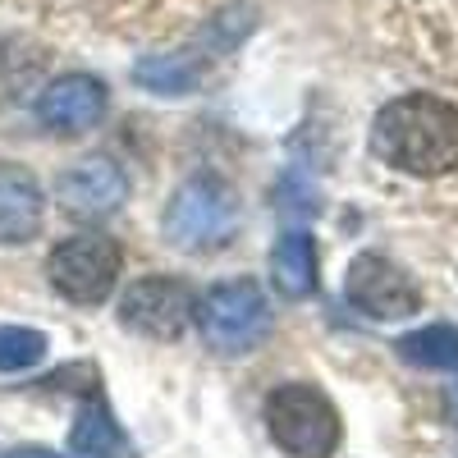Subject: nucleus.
<instances>
[{
	"instance_id": "7",
	"label": "nucleus",
	"mask_w": 458,
	"mask_h": 458,
	"mask_svg": "<svg viewBox=\"0 0 458 458\" xmlns=\"http://www.w3.org/2000/svg\"><path fill=\"white\" fill-rule=\"evenodd\" d=\"M188 317H193V289H188L183 280H170V276L138 280L124 293V302H120V321L133 335H147V339H174V335H183Z\"/></svg>"
},
{
	"instance_id": "5",
	"label": "nucleus",
	"mask_w": 458,
	"mask_h": 458,
	"mask_svg": "<svg viewBox=\"0 0 458 458\" xmlns=\"http://www.w3.org/2000/svg\"><path fill=\"white\" fill-rule=\"evenodd\" d=\"M120 248L106 234H83V239H64L51 252V284L69 298L83 302V308H97V302L110 298L114 280H120Z\"/></svg>"
},
{
	"instance_id": "4",
	"label": "nucleus",
	"mask_w": 458,
	"mask_h": 458,
	"mask_svg": "<svg viewBox=\"0 0 458 458\" xmlns=\"http://www.w3.org/2000/svg\"><path fill=\"white\" fill-rule=\"evenodd\" d=\"M234 229H239V202L216 174L188 179L165 207V239L188 252H211L234 239Z\"/></svg>"
},
{
	"instance_id": "11",
	"label": "nucleus",
	"mask_w": 458,
	"mask_h": 458,
	"mask_svg": "<svg viewBox=\"0 0 458 458\" xmlns=\"http://www.w3.org/2000/svg\"><path fill=\"white\" fill-rule=\"evenodd\" d=\"M271 280L284 298H308L317 289V243L308 229H289L271 252Z\"/></svg>"
},
{
	"instance_id": "3",
	"label": "nucleus",
	"mask_w": 458,
	"mask_h": 458,
	"mask_svg": "<svg viewBox=\"0 0 458 458\" xmlns=\"http://www.w3.org/2000/svg\"><path fill=\"white\" fill-rule=\"evenodd\" d=\"M266 431L293 458H330L339 449V412L317 386H280L266 399Z\"/></svg>"
},
{
	"instance_id": "9",
	"label": "nucleus",
	"mask_w": 458,
	"mask_h": 458,
	"mask_svg": "<svg viewBox=\"0 0 458 458\" xmlns=\"http://www.w3.org/2000/svg\"><path fill=\"white\" fill-rule=\"evenodd\" d=\"M32 110L51 133H83L101 124V114H106V83L92 79V73H64V79H55L37 97Z\"/></svg>"
},
{
	"instance_id": "12",
	"label": "nucleus",
	"mask_w": 458,
	"mask_h": 458,
	"mask_svg": "<svg viewBox=\"0 0 458 458\" xmlns=\"http://www.w3.org/2000/svg\"><path fill=\"white\" fill-rule=\"evenodd\" d=\"M120 427H114V417L101 399L83 403L79 417H73V427H69V449L79 454V458H114L120 454Z\"/></svg>"
},
{
	"instance_id": "16",
	"label": "nucleus",
	"mask_w": 458,
	"mask_h": 458,
	"mask_svg": "<svg viewBox=\"0 0 458 458\" xmlns=\"http://www.w3.org/2000/svg\"><path fill=\"white\" fill-rule=\"evenodd\" d=\"M0 458H60L51 449H0Z\"/></svg>"
},
{
	"instance_id": "10",
	"label": "nucleus",
	"mask_w": 458,
	"mask_h": 458,
	"mask_svg": "<svg viewBox=\"0 0 458 458\" xmlns=\"http://www.w3.org/2000/svg\"><path fill=\"white\" fill-rule=\"evenodd\" d=\"M47 202L42 183H37L23 165H0V243H32L42 234Z\"/></svg>"
},
{
	"instance_id": "13",
	"label": "nucleus",
	"mask_w": 458,
	"mask_h": 458,
	"mask_svg": "<svg viewBox=\"0 0 458 458\" xmlns=\"http://www.w3.org/2000/svg\"><path fill=\"white\" fill-rule=\"evenodd\" d=\"M399 358L412 367H431V371H458V326H422L399 339Z\"/></svg>"
},
{
	"instance_id": "15",
	"label": "nucleus",
	"mask_w": 458,
	"mask_h": 458,
	"mask_svg": "<svg viewBox=\"0 0 458 458\" xmlns=\"http://www.w3.org/2000/svg\"><path fill=\"white\" fill-rule=\"evenodd\" d=\"M47 358V335L32 326H0V371H28Z\"/></svg>"
},
{
	"instance_id": "1",
	"label": "nucleus",
	"mask_w": 458,
	"mask_h": 458,
	"mask_svg": "<svg viewBox=\"0 0 458 458\" xmlns=\"http://www.w3.org/2000/svg\"><path fill=\"white\" fill-rule=\"evenodd\" d=\"M371 151L403 174H449L458 165V106L431 92L394 97L371 120Z\"/></svg>"
},
{
	"instance_id": "2",
	"label": "nucleus",
	"mask_w": 458,
	"mask_h": 458,
	"mask_svg": "<svg viewBox=\"0 0 458 458\" xmlns=\"http://www.w3.org/2000/svg\"><path fill=\"white\" fill-rule=\"evenodd\" d=\"M193 317L207 349L225 358H243L271 335V302H266L257 280H225L207 289V298L193 302Z\"/></svg>"
},
{
	"instance_id": "17",
	"label": "nucleus",
	"mask_w": 458,
	"mask_h": 458,
	"mask_svg": "<svg viewBox=\"0 0 458 458\" xmlns=\"http://www.w3.org/2000/svg\"><path fill=\"white\" fill-rule=\"evenodd\" d=\"M445 399H449V412H454V422H458V380L449 386V394H445Z\"/></svg>"
},
{
	"instance_id": "6",
	"label": "nucleus",
	"mask_w": 458,
	"mask_h": 458,
	"mask_svg": "<svg viewBox=\"0 0 458 458\" xmlns=\"http://www.w3.org/2000/svg\"><path fill=\"white\" fill-rule=\"evenodd\" d=\"M344 298H349L358 312L376 317V321H399V317H412L417 308H422V293H417V284L408 280V271H399V266L390 257H380V252H362V257L349 261Z\"/></svg>"
},
{
	"instance_id": "14",
	"label": "nucleus",
	"mask_w": 458,
	"mask_h": 458,
	"mask_svg": "<svg viewBox=\"0 0 458 458\" xmlns=\"http://www.w3.org/2000/svg\"><path fill=\"white\" fill-rule=\"evenodd\" d=\"M133 83L151 88L161 97H183L202 83V60L198 55H157V60H142L133 64Z\"/></svg>"
},
{
	"instance_id": "8",
	"label": "nucleus",
	"mask_w": 458,
	"mask_h": 458,
	"mask_svg": "<svg viewBox=\"0 0 458 458\" xmlns=\"http://www.w3.org/2000/svg\"><path fill=\"white\" fill-rule=\"evenodd\" d=\"M55 198L69 216L79 220H101L110 211H120L124 198H129V179L124 170L114 165L110 157H88L79 165H69L55 183Z\"/></svg>"
}]
</instances>
